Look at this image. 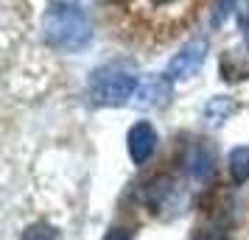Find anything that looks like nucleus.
Masks as SVG:
<instances>
[{"label": "nucleus", "instance_id": "obj_2", "mask_svg": "<svg viewBox=\"0 0 249 240\" xmlns=\"http://www.w3.org/2000/svg\"><path fill=\"white\" fill-rule=\"evenodd\" d=\"M140 79L121 67H101L90 76V98L98 106H124L135 98Z\"/></svg>", "mask_w": 249, "mask_h": 240}, {"label": "nucleus", "instance_id": "obj_10", "mask_svg": "<svg viewBox=\"0 0 249 240\" xmlns=\"http://www.w3.org/2000/svg\"><path fill=\"white\" fill-rule=\"evenodd\" d=\"M23 240H62V235L51 224H34V226L25 229Z\"/></svg>", "mask_w": 249, "mask_h": 240}, {"label": "nucleus", "instance_id": "obj_9", "mask_svg": "<svg viewBox=\"0 0 249 240\" xmlns=\"http://www.w3.org/2000/svg\"><path fill=\"white\" fill-rule=\"evenodd\" d=\"M230 176H232L235 184H244L249 179V148L247 145L230 151Z\"/></svg>", "mask_w": 249, "mask_h": 240}, {"label": "nucleus", "instance_id": "obj_11", "mask_svg": "<svg viewBox=\"0 0 249 240\" xmlns=\"http://www.w3.org/2000/svg\"><path fill=\"white\" fill-rule=\"evenodd\" d=\"M235 3L238 0H218V6H215V12H213V28H218L230 17V12L235 9Z\"/></svg>", "mask_w": 249, "mask_h": 240}, {"label": "nucleus", "instance_id": "obj_8", "mask_svg": "<svg viewBox=\"0 0 249 240\" xmlns=\"http://www.w3.org/2000/svg\"><path fill=\"white\" fill-rule=\"evenodd\" d=\"M235 112H238V103L232 98H210L207 106H204V120L210 126H224Z\"/></svg>", "mask_w": 249, "mask_h": 240}, {"label": "nucleus", "instance_id": "obj_7", "mask_svg": "<svg viewBox=\"0 0 249 240\" xmlns=\"http://www.w3.org/2000/svg\"><path fill=\"white\" fill-rule=\"evenodd\" d=\"M168 95H171V81L165 79V76H151V79L140 81V87H137V92H135V103L146 109V106L162 103Z\"/></svg>", "mask_w": 249, "mask_h": 240}, {"label": "nucleus", "instance_id": "obj_14", "mask_svg": "<svg viewBox=\"0 0 249 240\" xmlns=\"http://www.w3.org/2000/svg\"><path fill=\"white\" fill-rule=\"evenodd\" d=\"M168 3H174V0H151V6H157V9L160 6H168Z\"/></svg>", "mask_w": 249, "mask_h": 240}, {"label": "nucleus", "instance_id": "obj_3", "mask_svg": "<svg viewBox=\"0 0 249 240\" xmlns=\"http://www.w3.org/2000/svg\"><path fill=\"white\" fill-rule=\"evenodd\" d=\"M204 56H207V39H191L179 48V53L168 62L165 67V79L168 81H179L193 76L196 70L202 67Z\"/></svg>", "mask_w": 249, "mask_h": 240}, {"label": "nucleus", "instance_id": "obj_4", "mask_svg": "<svg viewBox=\"0 0 249 240\" xmlns=\"http://www.w3.org/2000/svg\"><path fill=\"white\" fill-rule=\"evenodd\" d=\"M146 201L154 212H165V209H177L185 204V198L179 193V184L171 176H160L146 187Z\"/></svg>", "mask_w": 249, "mask_h": 240}, {"label": "nucleus", "instance_id": "obj_13", "mask_svg": "<svg viewBox=\"0 0 249 240\" xmlns=\"http://www.w3.org/2000/svg\"><path fill=\"white\" fill-rule=\"evenodd\" d=\"M104 240H132V238H129L126 232H121V229H112V232H109Z\"/></svg>", "mask_w": 249, "mask_h": 240}, {"label": "nucleus", "instance_id": "obj_5", "mask_svg": "<svg viewBox=\"0 0 249 240\" xmlns=\"http://www.w3.org/2000/svg\"><path fill=\"white\" fill-rule=\"evenodd\" d=\"M154 148H157V131L148 123H135L129 128V157L135 160V165H143L154 154Z\"/></svg>", "mask_w": 249, "mask_h": 240}, {"label": "nucleus", "instance_id": "obj_15", "mask_svg": "<svg viewBox=\"0 0 249 240\" xmlns=\"http://www.w3.org/2000/svg\"><path fill=\"white\" fill-rule=\"evenodd\" d=\"M244 34H247V45H249V17H244Z\"/></svg>", "mask_w": 249, "mask_h": 240}, {"label": "nucleus", "instance_id": "obj_12", "mask_svg": "<svg viewBox=\"0 0 249 240\" xmlns=\"http://www.w3.org/2000/svg\"><path fill=\"white\" fill-rule=\"evenodd\" d=\"M193 240H227V235L218 226H204V229L196 232V238Z\"/></svg>", "mask_w": 249, "mask_h": 240}, {"label": "nucleus", "instance_id": "obj_16", "mask_svg": "<svg viewBox=\"0 0 249 240\" xmlns=\"http://www.w3.org/2000/svg\"><path fill=\"white\" fill-rule=\"evenodd\" d=\"M104 3H121V0H104Z\"/></svg>", "mask_w": 249, "mask_h": 240}, {"label": "nucleus", "instance_id": "obj_6", "mask_svg": "<svg viewBox=\"0 0 249 240\" xmlns=\"http://www.w3.org/2000/svg\"><path fill=\"white\" fill-rule=\"evenodd\" d=\"M185 165H188V173H191L193 182H207L213 176V168H215V157H213V148L207 143H196L188 148V157H185Z\"/></svg>", "mask_w": 249, "mask_h": 240}, {"label": "nucleus", "instance_id": "obj_1", "mask_svg": "<svg viewBox=\"0 0 249 240\" xmlns=\"http://www.w3.org/2000/svg\"><path fill=\"white\" fill-rule=\"evenodd\" d=\"M42 39L53 50L62 53H79L90 45L92 28L87 14L70 3H51L42 14Z\"/></svg>", "mask_w": 249, "mask_h": 240}]
</instances>
